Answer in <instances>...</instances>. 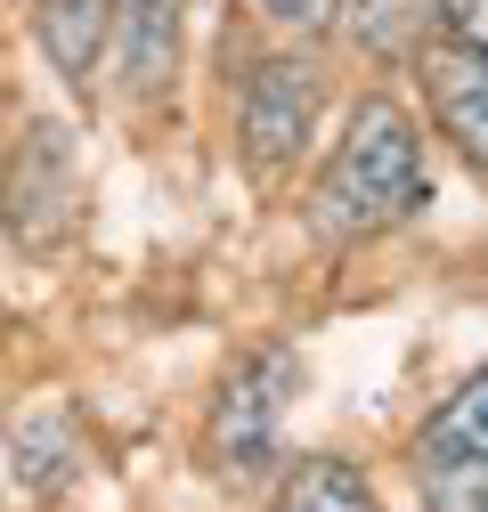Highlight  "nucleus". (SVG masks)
I'll return each instance as SVG.
<instances>
[{"mask_svg":"<svg viewBox=\"0 0 488 512\" xmlns=\"http://www.w3.org/2000/svg\"><path fill=\"white\" fill-rule=\"evenodd\" d=\"M423 204H432V179H423L415 114L399 98H358L310 187V228L326 244H366L383 228H407Z\"/></svg>","mask_w":488,"mask_h":512,"instance_id":"nucleus-1","label":"nucleus"},{"mask_svg":"<svg viewBox=\"0 0 488 512\" xmlns=\"http://www.w3.org/2000/svg\"><path fill=\"white\" fill-rule=\"evenodd\" d=\"M301 399V358L285 342H253L212 391V415H204V464L212 480L228 488H253L277 472V423L285 407Z\"/></svg>","mask_w":488,"mask_h":512,"instance_id":"nucleus-2","label":"nucleus"},{"mask_svg":"<svg viewBox=\"0 0 488 512\" xmlns=\"http://www.w3.org/2000/svg\"><path fill=\"white\" fill-rule=\"evenodd\" d=\"M0 228L33 261H57L82 236V155H74L66 122L33 114L9 139V155H0Z\"/></svg>","mask_w":488,"mask_h":512,"instance_id":"nucleus-3","label":"nucleus"},{"mask_svg":"<svg viewBox=\"0 0 488 512\" xmlns=\"http://www.w3.org/2000/svg\"><path fill=\"white\" fill-rule=\"evenodd\" d=\"M318 106H326V74L310 57H261L253 74H244V106H236V155L261 187H277L301 147L318 131Z\"/></svg>","mask_w":488,"mask_h":512,"instance_id":"nucleus-4","label":"nucleus"},{"mask_svg":"<svg viewBox=\"0 0 488 512\" xmlns=\"http://www.w3.org/2000/svg\"><path fill=\"white\" fill-rule=\"evenodd\" d=\"M423 512H488V366L440 399V415L415 439Z\"/></svg>","mask_w":488,"mask_h":512,"instance_id":"nucleus-5","label":"nucleus"},{"mask_svg":"<svg viewBox=\"0 0 488 512\" xmlns=\"http://www.w3.org/2000/svg\"><path fill=\"white\" fill-rule=\"evenodd\" d=\"M423 90H432L440 139H456V155H464L472 171H488V57H472V49H432V57H423Z\"/></svg>","mask_w":488,"mask_h":512,"instance_id":"nucleus-6","label":"nucleus"},{"mask_svg":"<svg viewBox=\"0 0 488 512\" xmlns=\"http://www.w3.org/2000/svg\"><path fill=\"white\" fill-rule=\"evenodd\" d=\"M33 33L74 90H98V57L114 49V0H33Z\"/></svg>","mask_w":488,"mask_h":512,"instance_id":"nucleus-7","label":"nucleus"},{"mask_svg":"<svg viewBox=\"0 0 488 512\" xmlns=\"http://www.w3.org/2000/svg\"><path fill=\"white\" fill-rule=\"evenodd\" d=\"M114 41L131 98H155L179 66V0H114Z\"/></svg>","mask_w":488,"mask_h":512,"instance_id":"nucleus-8","label":"nucleus"},{"mask_svg":"<svg viewBox=\"0 0 488 512\" xmlns=\"http://www.w3.org/2000/svg\"><path fill=\"white\" fill-rule=\"evenodd\" d=\"M342 17L358 33V49H375L383 66H407L440 33V0H342Z\"/></svg>","mask_w":488,"mask_h":512,"instance_id":"nucleus-9","label":"nucleus"},{"mask_svg":"<svg viewBox=\"0 0 488 512\" xmlns=\"http://www.w3.org/2000/svg\"><path fill=\"white\" fill-rule=\"evenodd\" d=\"M269 512H383V504H375V488H366L358 464H342V456H301V464L277 480Z\"/></svg>","mask_w":488,"mask_h":512,"instance_id":"nucleus-10","label":"nucleus"},{"mask_svg":"<svg viewBox=\"0 0 488 512\" xmlns=\"http://www.w3.org/2000/svg\"><path fill=\"white\" fill-rule=\"evenodd\" d=\"M74 472H82V431L57 415V407L33 415V423H17V480H25V488L49 496V488H66Z\"/></svg>","mask_w":488,"mask_h":512,"instance_id":"nucleus-11","label":"nucleus"},{"mask_svg":"<svg viewBox=\"0 0 488 512\" xmlns=\"http://www.w3.org/2000/svg\"><path fill=\"white\" fill-rule=\"evenodd\" d=\"M261 9H269L285 33H334V25H342V0H261Z\"/></svg>","mask_w":488,"mask_h":512,"instance_id":"nucleus-12","label":"nucleus"},{"mask_svg":"<svg viewBox=\"0 0 488 512\" xmlns=\"http://www.w3.org/2000/svg\"><path fill=\"white\" fill-rule=\"evenodd\" d=\"M440 25H448V41H456V49L488 57V0H440Z\"/></svg>","mask_w":488,"mask_h":512,"instance_id":"nucleus-13","label":"nucleus"}]
</instances>
